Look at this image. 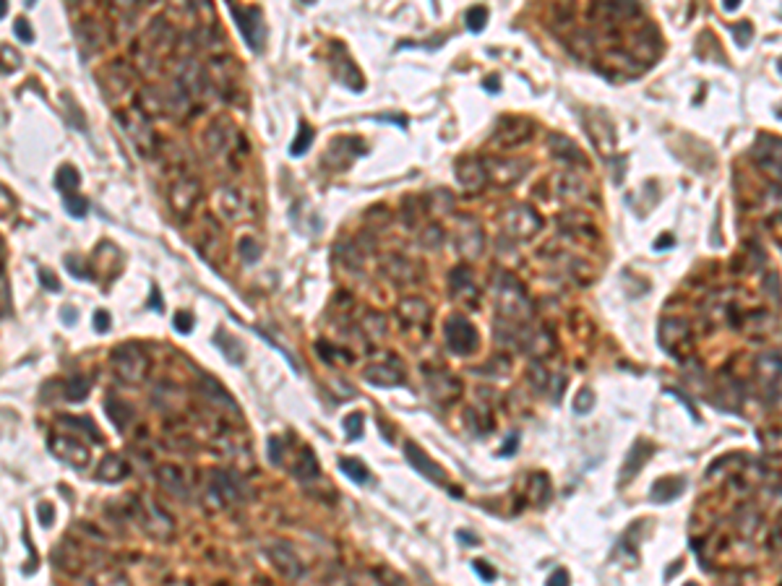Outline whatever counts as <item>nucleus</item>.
Here are the masks:
<instances>
[{
  "label": "nucleus",
  "instance_id": "nucleus-1",
  "mask_svg": "<svg viewBox=\"0 0 782 586\" xmlns=\"http://www.w3.org/2000/svg\"><path fill=\"white\" fill-rule=\"evenodd\" d=\"M227 8H230L232 19L237 21V29L243 34L246 44L253 53H258L264 47V16H261V8L258 6H235V3H230Z\"/></svg>",
  "mask_w": 782,
  "mask_h": 586
},
{
  "label": "nucleus",
  "instance_id": "nucleus-2",
  "mask_svg": "<svg viewBox=\"0 0 782 586\" xmlns=\"http://www.w3.org/2000/svg\"><path fill=\"white\" fill-rule=\"evenodd\" d=\"M501 227L506 234H511L516 240H527L535 232H540L543 227V216L532 209V206H511L509 212L501 216Z\"/></svg>",
  "mask_w": 782,
  "mask_h": 586
},
{
  "label": "nucleus",
  "instance_id": "nucleus-3",
  "mask_svg": "<svg viewBox=\"0 0 782 586\" xmlns=\"http://www.w3.org/2000/svg\"><path fill=\"white\" fill-rule=\"evenodd\" d=\"M446 347L454 354H472V352H477V347H480L477 329L464 316H451L446 320Z\"/></svg>",
  "mask_w": 782,
  "mask_h": 586
},
{
  "label": "nucleus",
  "instance_id": "nucleus-4",
  "mask_svg": "<svg viewBox=\"0 0 782 586\" xmlns=\"http://www.w3.org/2000/svg\"><path fill=\"white\" fill-rule=\"evenodd\" d=\"M498 310H501V316L516 318V320H525L527 316H529L532 305H529V300H527L525 289L519 287L514 279L506 277L504 282L498 284Z\"/></svg>",
  "mask_w": 782,
  "mask_h": 586
},
{
  "label": "nucleus",
  "instance_id": "nucleus-5",
  "mask_svg": "<svg viewBox=\"0 0 782 586\" xmlns=\"http://www.w3.org/2000/svg\"><path fill=\"white\" fill-rule=\"evenodd\" d=\"M754 160L761 167L764 175H770L772 180L782 185V141L772 139V136H764L759 141V146L754 149Z\"/></svg>",
  "mask_w": 782,
  "mask_h": 586
},
{
  "label": "nucleus",
  "instance_id": "nucleus-6",
  "mask_svg": "<svg viewBox=\"0 0 782 586\" xmlns=\"http://www.w3.org/2000/svg\"><path fill=\"white\" fill-rule=\"evenodd\" d=\"M112 368L118 370L123 381H141L146 375V357L136 347L123 344L120 350L112 352Z\"/></svg>",
  "mask_w": 782,
  "mask_h": 586
},
{
  "label": "nucleus",
  "instance_id": "nucleus-7",
  "mask_svg": "<svg viewBox=\"0 0 782 586\" xmlns=\"http://www.w3.org/2000/svg\"><path fill=\"white\" fill-rule=\"evenodd\" d=\"M50 454L55 458H60L63 464L76 469H84L89 464V448L78 440V438L68 436H53L50 438Z\"/></svg>",
  "mask_w": 782,
  "mask_h": 586
},
{
  "label": "nucleus",
  "instance_id": "nucleus-8",
  "mask_svg": "<svg viewBox=\"0 0 782 586\" xmlns=\"http://www.w3.org/2000/svg\"><path fill=\"white\" fill-rule=\"evenodd\" d=\"M532 123L525 120V117H504L498 126H495L493 133V144L504 146V149H514L519 144H525L529 136H532Z\"/></svg>",
  "mask_w": 782,
  "mask_h": 586
},
{
  "label": "nucleus",
  "instance_id": "nucleus-9",
  "mask_svg": "<svg viewBox=\"0 0 782 586\" xmlns=\"http://www.w3.org/2000/svg\"><path fill=\"white\" fill-rule=\"evenodd\" d=\"M485 170H488V180L501 185V188H509V185H516L527 175V162L525 160H491L485 162Z\"/></svg>",
  "mask_w": 782,
  "mask_h": 586
},
{
  "label": "nucleus",
  "instance_id": "nucleus-10",
  "mask_svg": "<svg viewBox=\"0 0 782 586\" xmlns=\"http://www.w3.org/2000/svg\"><path fill=\"white\" fill-rule=\"evenodd\" d=\"M405 456H407L409 467L418 469L420 474H423V477H428L430 482H436V485H446V482H449V474H446V472H443V469H441L439 464H436V461H433V458H430L428 454H425V451L415 443V440H407V443H405Z\"/></svg>",
  "mask_w": 782,
  "mask_h": 586
},
{
  "label": "nucleus",
  "instance_id": "nucleus-11",
  "mask_svg": "<svg viewBox=\"0 0 782 586\" xmlns=\"http://www.w3.org/2000/svg\"><path fill=\"white\" fill-rule=\"evenodd\" d=\"M454 243H457V250H459L461 256L477 258L482 253L485 237H482V230L477 227V222H472V219H461L459 227L454 230Z\"/></svg>",
  "mask_w": 782,
  "mask_h": 586
},
{
  "label": "nucleus",
  "instance_id": "nucleus-12",
  "mask_svg": "<svg viewBox=\"0 0 782 586\" xmlns=\"http://www.w3.org/2000/svg\"><path fill=\"white\" fill-rule=\"evenodd\" d=\"M198 196H201V185H198V180H193V178H182V180H178L175 185H172L170 209L178 214V216H188V212H193V206H196V201H198Z\"/></svg>",
  "mask_w": 782,
  "mask_h": 586
},
{
  "label": "nucleus",
  "instance_id": "nucleus-13",
  "mask_svg": "<svg viewBox=\"0 0 782 586\" xmlns=\"http://www.w3.org/2000/svg\"><path fill=\"white\" fill-rule=\"evenodd\" d=\"M660 339H663L665 350H670L673 354H683V347L686 344L691 347V326H688L686 318H665L660 323Z\"/></svg>",
  "mask_w": 782,
  "mask_h": 586
},
{
  "label": "nucleus",
  "instance_id": "nucleus-14",
  "mask_svg": "<svg viewBox=\"0 0 782 586\" xmlns=\"http://www.w3.org/2000/svg\"><path fill=\"white\" fill-rule=\"evenodd\" d=\"M332 65H334L337 78H339L344 86H350L352 92H363L365 89L363 76H360V71H357V65L350 60V55L339 47V42H332Z\"/></svg>",
  "mask_w": 782,
  "mask_h": 586
},
{
  "label": "nucleus",
  "instance_id": "nucleus-15",
  "mask_svg": "<svg viewBox=\"0 0 782 586\" xmlns=\"http://www.w3.org/2000/svg\"><path fill=\"white\" fill-rule=\"evenodd\" d=\"M457 180H459L467 191H480L482 185L488 182L485 162H480L477 157H461V160L457 162Z\"/></svg>",
  "mask_w": 782,
  "mask_h": 586
},
{
  "label": "nucleus",
  "instance_id": "nucleus-16",
  "mask_svg": "<svg viewBox=\"0 0 782 586\" xmlns=\"http://www.w3.org/2000/svg\"><path fill=\"white\" fill-rule=\"evenodd\" d=\"M553 182H556L558 198H566V201H584V198H590V185H587L584 178L577 175L574 170L556 175Z\"/></svg>",
  "mask_w": 782,
  "mask_h": 586
},
{
  "label": "nucleus",
  "instance_id": "nucleus-17",
  "mask_svg": "<svg viewBox=\"0 0 782 586\" xmlns=\"http://www.w3.org/2000/svg\"><path fill=\"white\" fill-rule=\"evenodd\" d=\"M126 474H128V464L115 454L105 456L96 467V480L99 482H120Z\"/></svg>",
  "mask_w": 782,
  "mask_h": 586
},
{
  "label": "nucleus",
  "instance_id": "nucleus-18",
  "mask_svg": "<svg viewBox=\"0 0 782 586\" xmlns=\"http://www.w3.org/2000/svg\"><path fill=\"white\" fill-rule=\"evenodd\" d=\"M105 409H108V415H110V420H112V425L118 427L120 433H123V430L128 427L130 420H133V406H130L128 402H123V399H110Z\"/></svg>",
  "mask_w": 782,
  "mask_h": 586
},
{
  "label": "nucleus",
  "instance_id": "nucleus-19",
  "mask_svg": "<svg viewBox=\"0 0 782 586\" xmlns=\"http://www.w3.org/2000/svg\"><path fill=\"white\" fill-rule=\"evenodd\" d=\"M756 370H759L761 381H764L767 386H777L782 381V360L780 357H774V354L761 357L759 365H756Z\"/></svg>",
  "mask_w": 782,
  "mask_h": 586
},
{
  "label": "nucleus",
  "instance_id": "nucleus-20",
  "mask_svg": "<svg viewBox=\"0 0 782 586\" xmlns=\"http://www.w3.org/2000/svg\"><path fill=\"white\" fill-rule=\"evenodd\" d=\"M365 378H368V384H373V386H386V388H391V386H402V375H399L397 370H389V368H378V365H373V368H368V370H365Z\"/></svg>",
  "mask_w": 782,
  "mask_h": 586
},
{
  "label": "nucleus",
  "instance_id": "nucleus-21",
  "mask_svg": "<svg viewBox=\"0 0 782 586\" xmlns=\"http://www.w3.org/2000/svg\"><path fill=\"white\" fill-rule=\"evenodd\" d=\"M78 182H81V178H78L76 167H71V164H63L60 170L55 172V188L63 193V196H71V193L78 188Z\"/></svg>",
  "mask_w": 782,
  "mask_h": 586
},
{
  "label": "nucleus",
  "instance_id": "nucleus-22",
  "mask_svg": "<svg viewBox=\"0 0 782 586\" xmlns=\"http://www.w3.org/2000/svg\"><path fill=\"white\" fill-rule=\"evenodd\" d=\"M550 146H553V154H556V157H561V160L579 162V164H584V157L579 154V149L568 139H563V136H550Z\"/></svg>",
  "mask_w": 782,
  "mask_h": 586
},
{
  "label": "nucleus",
  "instance_id": "nucleus-23",
  "mask_svg": "<svg viewBox=\"0 0 782 586\" xmlns=\"http://www.w3.org/2000/svg\"><path fill=\"white\" fill-rule=\"evenodd\" d=\"M216 347L225 352V357L230 363H243V347H240V341H235L230 334L219 331V334H216Z\"/></svg>",
  "mask_w": 782,
  "mask_h": 586
},
{
  "label": "nucleus",
  "instance_id": "nucleus-24",
  "mask_svg": "<svg viewBox=\"0 0 782 586\" xmlns=\"http://www.w3.org/2000/svg\"><path fill=\"white\" fill-rule=\"evenodd\" d=\"M339 472L347 474V477H350L352 482H357V485H365V482L371 480L368 469H365L357 458H339Z\"/></svg>",
  "mask_w": 782,
  "mask_h": 586
},
{
  "label": "nucleus",
  "instance_id": "nucleus-25",
  "mask_svg": "<svg viewBox=\"0 0 782 586\" xmlns=\"http://www.w3.org/2000/svg\"><path fill=\"white\" fill-rule=\"evenodd\" d=\"M681 490H683V482L681 480H660L652 488V498L657 503H668V501H673Z\"/></svg>",
  "mask_w": 782,
  "mask_h": 586
},
{
  "label": "nucleus",
  "instance_id": "nucleus-26",
  "mask_svg": "<svg viewBox=\"0 0 782 586\" xmlns=\"http://www.w3.org/2000/svg\"><path fill=\"white\" fill-rule=\"evenodd\" d=\"M313 136H316V133H313L311 126H308V123H300V130H298V136H295V141L289 144V154H292V157H303L305 151L311 149Z\"/></svg>",
  "mask_w": 782,
  "mask_h": 586
},
{
  "label": "nucleus",
  "instance_id": "nucleus-27",
  "mask_svg": "<svg viewBox=\"0 0 782 586\" xmlns=\"http://www.w3.org/2000/svg\"><path fill=\"white\" fill-rule=\"evenodd\" d=\"M89 381L86 378H81V375H76V378H71L68 384H65V399L68 402H84L86 396H89Z\"/></svg>",
  "mask_w": 782,
  "mask_h": 586
},
{
  "label": "nucleus",
  "instance_id": "nucleus-28",
  "mask_svg": "<svg viewBox=\"0 0 782 586\" xmlns=\"http://www.w3.org/2000/svg\"><path fill=\"white\" fill-rule=\"evenodd\" d=\"M60 420H63L65 425L76 427V430H84L86 436L92 438L94 443H102V436H99V430H96V427L92 425V422H89L86 417H60Z\"/></svg>",
  "mask_w": 782,
  "mask_h": 586
},
{
  "label": "nucleus",
  "instance_id": "nucleus-29",
  "mask_svg": "<svg viewBox=\"0 0 782 586\" xmlns=\"http://www.w3.org/2000/svg\"><path fill=\"white\" fill-rule=\"evenodd\" d=\"M761 209L764 212H782V185H774L761 193Z\"/></svg>",
  "mask_w": 782,
  "mask_h": 586
},
{
  "label": "nucleus",
  "instance_id": "nucleus-30",
  "mask_svg": "<svg viewBox=\"0 0 782 586\" xmlns=\"http://www.w3.org/2000/svg\"><path fill=\"white\" fill-rule=\"evenodd\" d=\"M467 29L470 32H482V26L488 24V8L485 6H475V8H470L467 11Z\"/></svg>",
  "mask_w": 782,
  "mask_h": 586
},
{
  "label": "nucleus",
  "instance_id": "nucleus-31",
  "mask_svg": "<svg viewBox=\"0 0 782 586\" xmlns=\"http://www.w3.org/2000/svg\"><path fill=\"white\" fill-rule=\"evenodd\" d=\"M342 427H344V436L350 438V440H360V436H363V415H360V412L347 415Z\"/></svg>",
  "mask_w": 782,
  "mask_h": 586
},
{
  "label": "nucleus",
  "instance_id": "nucleus-32",
  "mask_svg": "<svg viewBox=\"0 0 782 586\" xmlns=\"http://www.w3.org/2000/svg\"><path fill=\"white\" fill-rule=\"evenodd\" d=\"M237 250H240V258H243L246 264H256L258 253H261V248H258V243L253 240V237H243V240H240V245H237Z\"/></svg>",
  "mask_w": 782,
  "mask_h": 586
},
{
  "label": "nucleus",
  "instance_id": "nucleus-33",
  "mask_svg": "<svg viewBox=\"0 0 782 586\" xmlns=\"http://www.w3.org/2000/svg\"><path fill=\"white\" fill-rule=\"evenodd\" d=\"M65 209H68V214L71 216H86V212H89V201L86 198H81V196H65Z\"/></svg>",
  "mask_w": 782,
  "mask_h": 586
},
{
  "label": "nucleus",
  "instance_id": "nucleus-34",
  "mask_svg": "<svg viewBox=\"0 0 782 586\" xmlns=\"http://www.w3.org/2000/svg\"><path fill=\"white\" fill-rule=\"evenodd\" d=\"M761 440H764V448L770 454H782V430H764Z\"/></svg>",
  "mask_w": 782,
  "mask_h": 586
},
{
  "label": "nucleus",
  "instance_id": "nucleus-35",
  "mask_svg": "<svg viewBox=\"0 0 782 586\" xmlns=\"http://www.w3.org/2000/svg\"><path fill=\"white\" fill-rule=\"evenodd\" d=\"M592 404H595V399H592V391L590 388H581L577 394V399H574V412H579V415H584V412H590Z\"/></svg>",
  "mask_w": 782,
  "mask_h": 586
},
{
  "label": "nucleus",
  "instance_id": "nucleus-36",
  "mask_svg": "<svg viewBox=\"0 0 782 586\" xmlns=\"http://www.w3.org/2000/svg\"><path fill=\"white\" fill-rule=\"evenodd\" d=\"M13 34H16V37H19V42H34V32H32V26H29V21H26V19H19V21L13 24Z\"/></svg>",
  "mask_w": 782,
  "mask_h": 586
},
{
  "label": "nucleus",
  "instance_id": "nucleus-37",
  "mask_svg": "<svg viewBox=\"0 0 782 586\" xmlns=\"http://www.w3.org/2000/svg\"><path fill=\"white\" fill-rule=\"evenodd\" d=\"M65 266L71 268V271H74V274H76V277H78V279H92V274H89V268H86L84 264H81V258L68 256V258H65Z\"/></svg>",
  "mask_w": 782,
  "mask_h": 586
},
{
  "label": "nucleus",
  "instance_id": "nucleus-38",
  "mask_svg": "<svg viewBox=\"0 0 782 586\" xmlns=\"http://www.w3.org/2000/svg\"><path fill=\"white\" fill-rule=\"evenodd\" d=\"M172 326H175V331H180V334H191L193 316H191V313H178V316H175V320H172Z\"/></svg>",
  "mask_w": 782,
  "mask_h": 586
},
{
  "label": "nucleus",
  "instance_id": "nucleus-39",
  "mask_svg": "<svg viewBox=\"0 0 782 586\" xmlns=\"http://www.w3.org/2000/svg\"><path fill=\"white\" fill-rule=\"evenodd\" d=\"M37 516H40V524H42V526H50L55 519L53 506H50V503H40V506H37Z\"/></svg>",
  "mask_w": 782,
  "mask_h": 586
},
{
  "label": "nucleus",
  "instance_id": "nucleus-40",
  "mask_svg": "<svg viewBox=\"0 0 782 586\" xmlns=\"http://www.w3.org/2000/svg\"><path fill=\"white\" fill-rule=\"evenodd\" d=\"M269 458L279 464L282 461V440L279 438H269Z\"/></svg>",
  "mask_w": 782,
  "mask_h": 586
},
{
  "label": "nucleus",
  "instance_id": "nucleus-41",
  "mask_svg": "<svg viewBox=\"0 0 782 586\" xmlns=\"http://www.w3.org/2000/svg\"><path fill=\"white\" fill-rule=\"evenodd\" d=\"M94 329L99 331V334H105V331L110 329V316H108V310H96V313H94Z\"/></svg>",
  "mask_w": 782,
  "mask_h": 586
},
{
  "label": "nucleus",
  "instance_id": "nucleus-42",
  "mask_svg": "<svg viewBox=\"0 0 782 586\" xmlns=\"http://www.w3.org/2000/svg\"><path fill=\"white\" fill-rule=\"evenodd\" d=\"M40 282H42L47 289H60V282H58V279H55L50 271H44V268L40 271Z\"/></svg>",
  "mask_w": 782,
  "mask_h": 586
},
{
  "label": "nucleus",
  "instance_id": "nucleus-43",
  "mask_svg": "<svg viewBox=\"0 0 782 586\" xmlns=\"http://www.w3.org/2000/svg\"><path fill=\"white\" fill-rule=\"evenodd\" d=\"M11 316V302H8V279L3 277V318Z\"/></svg>",
  "mask_w": 782,
  "mask_h": 586
},
{
  "label": "nucleus",
  "instance_id": "nucleus-44",
  "mask_svg": "<svg viewBox=\"0 0 782 586\" xmlns=\"http://www.w3.org/2000/svg\"><path fill=\"white\" fill-rule=\"evenodd\" d=\"M547 586H568V574L566 571H556V574L550 576Z\"/></svg>",
  "mask_w": 782,
  "mask_h": 586
},
{
  "label": "nucleus",
  "instance_id": "nucleus-45",
  "mask_svg": "<svg viewBox=\"0 0 782 586\" xmlns=\"http://www.w3.org/2000/svg\"><path fill=\"white\" fill-rule=\"evenodd\" d=\"M472 568H475V571H477V574H480L485 581H493V578H495V574H493V571H488L482 560H475V563H472Z\"/></svg>",
  "mask_w": 782,
  "mask_h": 586
},
{
  "label": "nucleus",
  "instance_id": "nucleus-46",
  "mask_svg": "<svg viewBox=\"0 0 782 586\" xmlns=\"http://www.w3.org/2000/svg\"><path fill=\"white\" fill-rule=\"evenodd\" d=\"M151 295H154V298H151V308L162 310V302H160V292H157V289H154V292H151Z\"/></svg>",
  "mask_w": 782,
  "mask_h": 586
},
{
  "label": "nucleus",
  "instance_id": "nucleus-47",
  "mask_svg": "<svg viewBox=\"0 0 782 586\" xmlns=\"http://www.w3.org/2000/svg\"><path fill=\"white\" fill-rule=\"evenodd\" d=\"M725 8H728V11H736V8H738V3H736V0H728V3H725Z\"/></svg>",
  "mask_w": 782,
  "mask_h": 586
},
{
  "label": "nucleus",
  "instance_id": "nucleus-48",
  "mask_svg": "<svg viewBox=\"0 0 782 586\" xmlns=\"http://www.w3.org/2000/svg\"><path fill=\"white\" fill-rule=\"evenodd\" d=\"M686 586H694V584H686Z\"/></svg>",
  "mask_w": 782,
  "mask_h": 586
}]
</instances>
